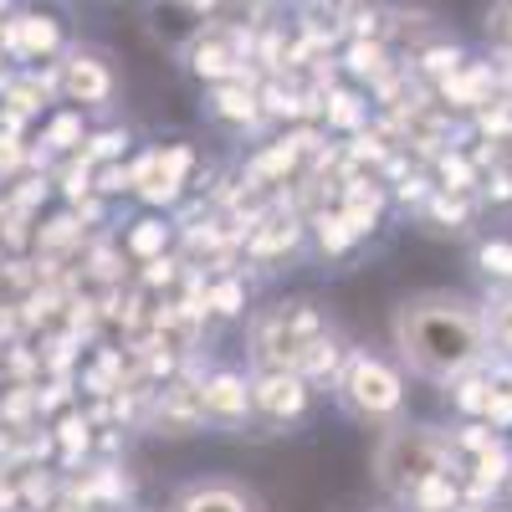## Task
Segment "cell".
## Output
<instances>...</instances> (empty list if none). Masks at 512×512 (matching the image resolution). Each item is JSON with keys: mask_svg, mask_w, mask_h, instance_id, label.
<instances>
[{"mask_svg": "<svg viewBox=\"0 0 512 512\" xmlns=\"http://www.w3.org/2000/svg\"><path fill=\"white\" fill-rule=\"evenodd\" d=\"M395 349L420 379H436V384H451L461 374L482 369L492 354L482 303L446 287L405 297L395 308Z\"/></svg>", "mask_w": 512, "mask_h": 512, "instance_id": "cell-1", "label": "cell"}, {"mask_svg": "<svg viewBox=\"0 0 512 512\" xmlns=\"http://www.w3.org/2000/svg\"><path fill=\"white\" fill-rule=\"evenodd\" d=\"M441 472H461V456L436 425H390L374 446V482L400 502Z\"/></svg>", "mask_w": 512, "mask_h": 512, "instance_id": "cell-2", "label": "cell"}, {"mask_svg": "<svg viewBox=\"0 0 512 512\" xmlns=\"http://www.w3.org/2000/svg\"><path fill=\"white\" fill-rule=\"evenodd\" d=\"M328 333V318L313 303H277L262 308L251 323V364L256 374H272V369H292L297 354H303L313 338Z\"/></svg>", "mask_w": 512, "mask_h": 512, "instance_id": "cell-3", "label": "cell"}, {"mask_svg": "<svg viewBox=\"0 0 512 512\" xmlns=\"http://www.w3.org/2000/svg\"><path fill=\"white\" fill-rule=\"evenodd\" d=\"M338 400L364 425H395L405 410V379L374 354H349L338 369Z\"/></svg>", "mask_w": 512, "mask_h": 512, "instance_id": "cell-4", "label": "cell"}, {"mask_svg": "<svg viewBox=\"0 0 512 512\" xmlns=\"http://www.w3.org/2000/svg\"><path fill=\"white\" fill-rule=\"evenodd\" d=\"M308 400H313V384L292 369H272V374H251V410L272 420V425H287V420H303L308 415Z\"/></svg>", "mask_w": 512, "mask_h": 512, "instance_id": "cell-5", "label": "cell"}, {"mask_svg": "<svg viewBox=\"0 0 512 512\" xmlns=\"http://www.w3.org/2000/svg\"><path fill=\"white\" fill-rule=\"evenodd\" d=\"M200 390V410H205V425H246L256 410H251V379L241 369H210L205 379H195Z\"/></svg>", "mask_w": 512, "mask_h": 512, "instance_id": "cell-6", "label": "cell"}, {"mask_svg": "<svg viewBox=\"0 0 512 512\" xmlns=\"http://www.w3.org/2000/svg\"><path fill=\"white\" fill-rule=\"evenodd\" d=\"M169 512H256V497L246 487H236L231 477H200L175 492Z\"/></svg>", "mask_w": 512, "mask_h": 512, "instance_id": "cell-7", "label": "cell"}, {"mask_svg": "<svg viewBox=\"0 0 512 512\" xmlns=\"http://www.w3.org/2000/svg\"><path fill=\"white\" fill-rule=\"evenodd\" d=\"M154 425L164 436H190L205 425V410H200V390H195V379H175V384H164L159 400H154Z\"/></svg>", "mask_w": 512, "mask_h": 512, "instance_id": "cell-8", "label": "cell"}, {"mask_svg": "<svg viewBox=\"0 0 512 512\" xmlns=\"http://www.w3.org/2000/svg\"><path fill=\"white\" fill-rule=\"evenodd\" d=\"M67 93L77 98V103H103L108 93H113V72L98 62V57H72L67 62Z\"/></svg>", "mask_w": 512, "mask_h": 512, "instance_id": "cell-9", "label": "cell"}, {"mask_svg": "<svg viewBox=\"0 0 512 512\" xmlns=\"http://www.w3.org/2000/svg\"><path fill=\"white\" fill-rule=\"evenodd\" d=\"M482 318H487V344L512 359V282H502L482 297Z\"/></svg>", "mask_w": 512, "mask_h": 512, "instance_id": "cell-10", "label": "cell"}, {"mask_svg": "<svg viewBox=\"0 0 512 512\" xmlns=\"http://www.w3.org/2000/svg\"><path fill=\"white\" fill-rule=\"evenodd\" d=\"M344 359H349V349L338 344V338H333V328H328L323 338H313V344H308L303 354H297L292 374H303V379L313 384L318 374H338V369H344Z\"/></svg>", "mask_w": 512, "mask_h": 512, "instance_id": "cell-11", "label": "cell"}, {"mask_svg": "<svg viewBox=\"0 0 512 512\" xmlns=\"http://www.w3.org/2000/svg\"><path fill=\"white\" fill-rule=\"evenodd\" d=\"M169 241H175V226L159 221V216H144L139 226H128L123 251L134 256V262H154V256H164V251H169Z\"/></svg>", "mask_w": 512, "mask_h": 512, "instance_id": "cell-12", "label": "cell"}, {"mask_svg": "<svg viewBox=\"0 0 512 512\" xmlns=\"http://www.w3.org/2000/svg\"><path fill=\"white\" fill-rule=\"evenodd\" d=\"M6 47H11L16 57L52 52V47H57V21H52V16H21V21H11V31H6Z\"/></svg>", "mask_w": 512, "mask_h": 512, "instance_id": "cell-13", "label": "cell"}, {"mask_svg": "<svg viewBox=\"0 0 512 512\" xmlns=\"http://www.w3.org/2000/svg\"><path fill=\"white\" fill-rule=\"evenodd\" d=\"M297 241H303V226L287 216V221H262V226H251V241H246V246H251L256 262H272L277 251H292Z\"/></svg>", "mask_w": 512, "mask_h": 512, "instance_id": "cell-14", "label": "cell"}, {"mask_svg": "<svg viewBox=\"0 0 512 512\" xmlns=\"http://www.w3.org/2000/svg\"><path fill=\"white\" fill-rule=\"evenodd\" d=\"M205 313H216V318L246 313V282L241 277H216V282L205 287Z\"/></svg>", "mask_w": 512, "mask_h": 512, "instance_id": "cell-15", "label": "cell"}, {"mask_svg": "<svg viewBox=\"0 0 512 512\" xmlns=\"http://www.w3.org/2000/svg\"><path fill=\"white\" fill-rule=\"evenodd\" d=\"M477 272H482L492 287L512 282V241H502V236H492V241H477Z\"/></svg>", "mask_w": 512, "mask_h": 512, "instance_id": "cell-16", "label": "cell"}, {"mask_svg": "<svg viewBox=\"0 0 512 512\" xmlns=\"http://www.w3.org/2000/svg\"><path fill=\"white\" fill-rule=\"evenodd\" d=\"M190 67L200 72V77H210V82H226L231 72H236V57L221 47V41H210V47H205V41H195V52H190Z\"/></svg>", "mask_w": 512, "mask_h": 512, "instance_id": "cell-17", "label": "cell"}, {"mask_svg": "<svg viewBox=\"0 0 512 512\" xmlns=\"http://www.w3.org/2000/svg\"><path fill=\"white\" fill-rule=\"evenodd\" d=\"M216 113L231 118V123H251L256 118V93L241 88V82H221L216 88Z\"/></svg>", "mask_w": 512, "mask_h": 512, "instance_id": "cell-18", "label": "cell"}, {"mask_svg": "<svg viewBox=\"0 0 512 512\" xmlns=\"http://www.w3.org/2000/svg\"><path fill=\"white\" fill-rule=\"evenodd\" d=\"M313 231H318V251H323V256H344V251L359 241V231H354L344 216H323Z\"/></svg>", "mask_w": 512, "mask_h": 512, "instance_id": "cell-19", "label": "cell"}, {"mask_svg": "<svg viewBox=\"0 0 512 512\" xmlns=\"http://www.w3.org/2000/svg\"><path fill=\"white\" fill-rule=\"evenodd\" d=\"M349 72L354 77H379L384 72V47L379 41H354L349 47Z\"/></svg>", "mask_w": 512, "mask_h": 512, "instance_id": "cell-20", "label": "cell"}, {"mask_svg": "<svg viewBox=\"0 0 512 512\" xmlns=\"http://www.w3.org/2000/svg\"><path fill=\"white\" fill-rule=\"evenodd\" d=\"M328 123H333V128H359V123H364V108H359V98H354V93H333Z\"/></svg>", "mask_w": 512, "mask_h": 512, "instance_id": "cell-21", "label": "cell"}, {"mask_svg": "<svg viewBox=\"0 0 512 512\" xmlns=\"http://www.w3.org/2000/svg\"><path fill=\"white\" fill-rule=\"evenodd\" d=\"M487 36L502 41V47H512V0H497V6L487 11Z\"/></svg>", "mask_w": 512, "mask_h": 512, "instance_id": "cell-22", "label": "cell"}, {"mask_svg": "<svg viewBox=\"0 0 512 512\" xmlns=\"http://www.w3.org/2000/svg\"><path fill=\"white\" fill-rule=\"evenodd\" d=\"M175 277H180L175 256H154V262H144V287H149V292H154V287H169Z\"/></svg>", "mask_w": 512, "mask_h": 512, "instance_id": "cell-23", "label": "cell"}, {"mask_svg": "<svg viewBox=\"0 0 512 512\" xmlns=\"http://www.w3.org/2000/svg\"><path fill=\"white\" fill-rule=\"evenodd\" d=\"M482 185H487L482 195H487L492 205H502V210L512 205V175H507V169H502V164H492V175H487Z\"/></svg>", "mask_w": 512, "mask_h": 512, "instance_id": "cell-24", "label": "cell"}, {"mask_svg": "<svg viewBox=\"0 0 512 512\" xmlns=\"http://www.w3.org/2000/svg\"><path fill=\"white\" fill-rule=\"evenodd\" d=\"M123 149H128V134H118V128H113V134H98V139H93L88 159H118Z\"/></svg>", "mask_w": 512, "mask_h": 512, "instance_id": "cell-25", "label": "cell"}, {"mask_svg": "<svg viewBox=\"0 0 512 512\" xmlns=\"http://www.w3.org/2000/svg\"><path fill=\"white\" fill-rule=\"evenodd\" d=\"M77 134H82V123H77V118H57V123H52V149H72Z\"/></svg>", "mask_w": 512, "mask_h": 512, "instance_id": "cell-26", "label": "cell"}, {"mask_svg": "<svg viewBox=\"0 0 512 512\" xmlns=\"http://www.w3.org/2000/svg\"><path fill=\"white\" fill-rule=\"evenodd\" d=\"M502 379H507V390H512V374H502Z\"/></svg>", "mask_w": 512, "mask_h": 512, "instance_id": "cell-27", "label": "cell"}, {"mask_svg": "<svg viewBox=\"0 0 512 512\" xmlns=\"http://www.w3.org/2000/svg\"><path fill=\"white\" fill-rule=\"evenodd\" d=\"M507 492H512V477H507Z\"/></svg>", "mask_w": 512, "mask_h": 512, "instance_id": "cell-28", "label": "cell"}, {"mask_svg": "<svg viewBox=\"0 0 512 512\" xmlns=\"http://www.w3.org/2000/svg\"><path fill=\"white\" fill-rule=\"evenodd\" d=\"M477 512H482V507H477Z\"/></svg>", "mask_w": 512, "mask_h": 512, "instance_id": "cell-29", "label": "cell"}]
</instances>
